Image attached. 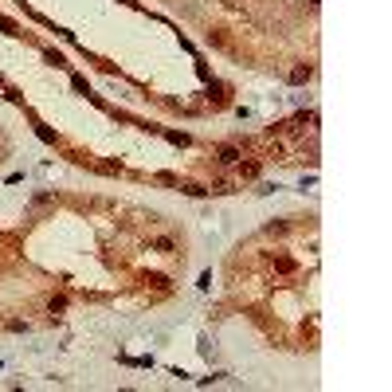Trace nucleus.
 <instances>
[{
  "label": "nucleus",
  "mask_w": 392,
  "mask_h": 392,
  "mask_svg": "<svg viewBox=\"0 0 392 392\" xmlns=\"http://www.w3.org/2000/svg\"><path fill=\"white\" fill-rule=\"evenodd\" d=\"M235 157H239V149H235V145H224V149H220V161H224V165H231Z\"/></svg>",
  "instance_id": "f257e3e1"
}]
</instances>
